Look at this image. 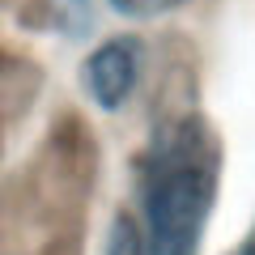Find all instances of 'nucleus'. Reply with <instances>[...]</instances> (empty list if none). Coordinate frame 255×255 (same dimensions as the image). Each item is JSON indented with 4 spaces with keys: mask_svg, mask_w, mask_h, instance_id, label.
I'll list each match as a JSON object with an SVG mask.
<instances>
[{
    "mask_svg": "<svg viewBox=\"0 0 255 255\" xmlns=\"http://www.w3.org/2000/svg\"><path fill=\"white\" fill-rule=\"evenodd\" d=\"M221 183V140L200 111L170 115L136 157L140 238L149 255H200Z\"/></svg>",
    "mask_w": 255,
    "mask_h": 255,
    "instance_id": "1",
    "label": "nucleus"
},
{
    "mask_svg": "<svg viewBox=\"0 0 255 255\" xmlns=\"http://www.w3.org/2000/svg\"><path fill=\"white\" fill-rule=\"evenodd\" d=\"M140 64H145V47L132 34H115L102 47H94V55L81 68V85L94 98V107H102V111L124 107L140 81Z\"/></svg>",
    "mask_w": 255,
    "mask_h": 255,
    "instance_id": "2",
    "label": "nucleus"
},
{
    "mask_svg": "<svg viewBox=\"0 0 255 255\" xmlns=\"http://www.w3.org/2000/svg\"><path fill=\"white\" fill-rule=\"evenodd\" d=\"M107 255H149L145 238H140V226L132 217H115V226L107 234Z\"/></svg>",
    "mask_w": 255,
    "mask_h": 255,
    "instance_id": "3",
    "label": "nucleus"
},
{
    "mask_svg": "<svg viewBox=\"0 0 255 255\" xmlns=\"http://www.w3.org/2000/svg\"><path fill=\"white\" fill-rule=\"evenodd\" d=\"M183 0H111V9L119 17H132V21H149V17H162V13L179 9Z\"/></svg>",
    "mask_w": 255,
    "mask_h": 255,
    "instance_id": "4",
    "label": "nucleus"
},
{
    "mask_svg": "<svg viewBox=\"0 0 255 255\" xmlns=\"http://www.w3.org/2000/svg\"><path fill=\"white\" fill-rule=\"evenodd\" d=\"M230 255H255V226L247 230V238H243V243H238V247H234Z\"/></svg>",
    "mask_w": 255,
    "mask_h": 255,
    "instance_id": "5",
    "label": "nucleus"
}]
</instances>
